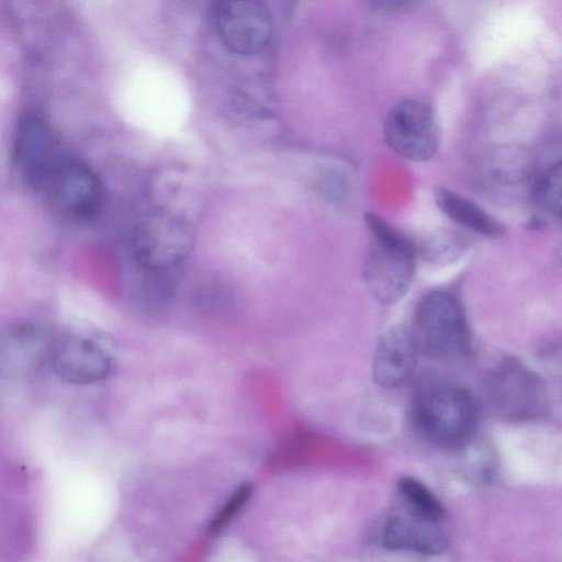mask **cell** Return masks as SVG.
Wrapping results in <instances>:
<instances>
[{"label":"cell","mask_w":562,"mask_h":562,"mask_svg":"<svg viewBox=\"0 0 562 562\" xmlns=\"http://www.w3.org/2000/svg\"><path fill=\"white\" fill-rule=\"evenodd\" d=\"M382 544L389 550L431 555L443 552L448 541L438 521L408 508L389 516L382 530Z\"/></svg>","instance_id":"obj_12"},{"label":"cell","mask_w":562,"mask_h":562,"mask_svg":"<svg viewBox=\"0 0 562 562\" xmlns=\"http://www.w3.org/2000/svg\"><path fill=\"white\" fill-rule=\"evenodd\" d=\"M57 340L45 324L16 321L0 331V372L11 379H24L37 373L50 361Z\"/></svg>","instance_id":"obj_8"},{"label":"cell","mask_w":562,"mask_h":562,"mask_svg":"<svg viewBox=\"0 0 562 562\" xmlns=\"http://www.w3.org/2000/svg\"><path fill=\"white\" fill-rule=\"evenodd\" d=\"M397 487L408 508L436 521L445 516L441 502L423 482L412 476H402Z\"/></svg>","instance_id":"obj_14"},{"label":"cell","mask_w":562,"mask_h":562,"mask_svg":"<svg viewBox=\"0 0 562 562\" xmlns=\"http://www.w3.org/2000/svg\"><path fill=\"white\" fill-rule=\"evenodd\" d=\"M490 398L497 413L513 422L539 416L544 408V386L541 379L519 360L502 361L490 379Z\"/></svg>","instance_id":"obj_6"},{"label":"cell","mask_w":562,"mask_h":562,"mask_svg":"<svg viewBox=\"0 0 562 562\" xmlns=\"http://www.w3.org/2000/svg\"><path fill=\"white\" fill-rule=\"evenodd\" d=\"M417 335L430 353L443 359H459L471 346L470 329L458 299L446 291H431L417 304Z\"/></svg>","instance_id":"obj_3"},{"label":"cell","mask_w":562,"mask_h":562,"mask_svg":"<svg viewBox=\"0 0 562 562\" xmlns=\"http://www.w3.org/2000/svg\"><path fill=\"white\" fill-rule=\"evenodd\" d=\"M254 493L251 483L240 484L229 496L225 505L212 518L207 533L215 536L220 533L245 507Z\"/></svg>","instance_id":"obj_16"},{"label":"cell","mask_w":562,"mask_h":562,"mask_svg":"<svg viewBox=\"0 0 562 562\" xmlns=\"http://www.w3.org/2000/svg\"><path fill=\"white\" fill-rule=\"evenodd\" d=\"M53 207L64 217L89 221L100 211L102 186L85 162L63 156L49 171L41 188Z\"/></svg>","instance_id":"obj_4"},{"label":"cell","mask_w":562,"mask_h":562,"mask_svg":"<svg viewBox=\"0 0 562 562\" xmlns=\"http://www.w3.org/2000/svg\"><path fill=\"white\" fill-rule=\"evenodd\" d=\"M414 414L418 428L429 440L454 447L470 438L476 420V406L467 390L441 385L420 393Z\"/></svg>","instance_id":"obj_2"},{"label":"cell","mask_w":562,"mask_h":562,"mask_svg":"<svg viewBox=\"0 0 562 562\" xmlns=\"http://www.w3.org/2000/svg\"><path fill=\"white\" fill-rule=\"evenodd\" d=\"M364 221L373 236L363 260L362 274L370 294L381 304L398 302L407 292L414 276V243L375 213Z\"/></svg>","instance_id":"obj_1"},{"label":"cell","mask_w":562,"mask_h":562,"mask_svg":"<svg viewBox=\"0 0 562 562\" xmlns=\"http://www.w3.org/2000/svg\"><path fill=\"white\" fill-rule=\"evenodd\" d=\"M216 32L233 53L255 55L263 50L272 35V21L267 7L254 0H225L213 10Z\"/></svg>","instance_id":"obj_7"},{"label":"cell","mask_w":562,"mask_h":562,"mask_svg":"<svg viewBox=\"0 0 562 562\" xmlns=\"http://www.w3.org/2000/svg\"><path fill=\"white\" fill-rule=\"evenodd\" d=\"M440 211L454 223L487 237L505 234V226L474 201L450 189L438 187L434 193Z\"/></svg>","instance_id":"obj_13"},{"label":"cell","mask_w":562,"mask_h":562,"mask_svg":"<svg viewBox=\"0 0 562 562\" xmlns=\"http://www.w3.org/2000/svg\"><path fill=\"white\" fill-rule=\"evenodd\" d=\"M387 146L411 161H426L439 146V126L435 110L427 102L414 99L394 105L384 122Z\"/></svg>","instance_id":"obj_5"},{"label":"cell","mask_w":562,"mask_h":562,"mask_svg":"<svg viewBox=\"0 0 562 562\" xmlns=\"http://www.w3.org/2000/svg\"><path fill=\"white\" fill-rule=\"evenodd\" d=\"M50 363L60 380L77 385L103 381L113 366L111 356L102 346L81 335L57 340Z\"/></svg>","instance_id":"obj_9"},{"label":"cell","mask_w":562,"mask_h":562,"mask_svg":"<svg viewBox=\"0 0 562 562\" xmlns=\"http://www.w3.org/2000/svg\"><path fill=\"white\" fill-rule=\"evenodd\" d=\"M532 199L544 213L559 217L561 214V164L549 166L536 179Z\"/></svg>","instance_id":"obj_15"},{"label":"cell","mask_w":562,"mask_h":562,"mask_svg":"<svg viewBox=\"0 0 562 562\" xmlns=\"http://www.w3.org/2000/svg\"><path fill=\"white\" fill-rule=\"evenodd\" d=\"M417 340L406 328L394 325L380 337L372 364L374 382L384 389L405 384L417 362Z\"/></svg>","instance_id":"obj_11"},{"label":"cell","mask_w":562,"mask_h":562,"mask_svg":"<svg viewBox=\"0 0 562 562\" xmlns=\"http://www.w3.org/2000/svg\"><path fill=\"white\" fill-rule=\"evenodd\" d=\"M14 154L23 176L37 189L64 156L50 126L36 114H27L21 120L15 134Z\"/></svg>","instance_id":"obj_10"}]
</instances>
